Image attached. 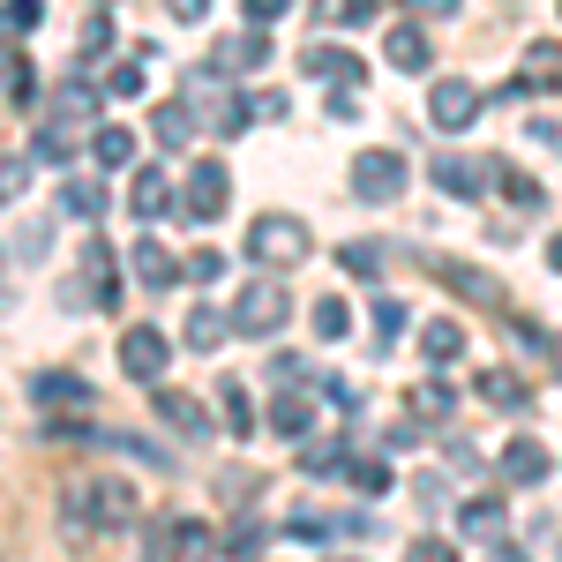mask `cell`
Here are the masks:
<instances>
[{"label": "cell", "instance_id": "obj_23", "mask_svg": "<svg viewBox=\"0 0 562 562\" xmlns=\"http://www.w3.org/2000/svg\"><path fill=\"white\" fill-rule=\"evenodd\" d=\"M158 413H166L180 435H203V428H211V420H203V397H188V390H166V383H158Z\"/></svg>", "mask_w": 562, "mask_h": 562}, {"label": "cell", "instance_id": "obj_53", "mask_svg": "<svg viewBox=\"0 0 562 562\" xmlns=\"http://www.w3.org/2000/svg\"><path fill=\"white\" fill-rule=\"evenodd\" d=\"M330 562H338V555H330ZM346 562H352V555H346Z\"/></svg>", "mask_w": 562, "mask_h": 562}, {"label": "cell", "instance_id": "obj_13", "mask_svg": "<svg viewBox=\"0 0 562 562\" xmlns=\"http://www.w3.org/2000/svg\"><path fill=\"white\" fill-rule=\"evenodd\" d=\"M83 278H90V293H98V307L113 315V307H121V270H113V248H105V240L83 248Z\"/></svg>", "mask_w": 562, "mask_h": 562}, {"label": "cell", "instance_id": "obj_40", "mask_svg": "<svg viewBox=\"0 0 562 562\" xmlns=\"http://www.w3.org/2000/svg\"><path fill=\"white\" fill-rule=\"evenodd\" d=\"M180 278H195V285H217V278H225V256H217V248H195V256L180 262Z\"/></svg>", "mask_w": 562, "mask_h": 562}, {"label": "cell", "instance_id": "obj_10", "mask_svg": "<svg viewBox=\"0 0 562 562\" xmlns=\"http://www.w3.org/2000/svg\"><path fill=\"white\" fill-rule=\"evenodd\" d=\"M301 60H307V76H323V83H330V90H360V76H368V68L352 60L346 45H307Z\"/></svg>", "mask_w": 562, "mask_h": 562}, {"label": "cell", "instance_id": "obj_20", "mask_svg": "<svg viewBox=\"0 0 562 562\" xmlns=\"http://www.w3.org/2000/svg\"><path fill=\"white\" fill-rule=\"evenodd\" d=\"M518 83L525 90H562V45H525Z\"/></svg>", "mask_w": 562, "mask_h": 562}, {"label": "cell", "instance_id": "obj_16", "mask_svg": "<svg viewBox=\"0 0 562 562\" xmlns=\"http://www.w3.org/2000/svg\"><path fill=\"white\" fill-rule=\"evenodd\" d=\"M487 188H503L518 211H540V203H548V188H540L532 173H518V166H503V158H487Z\"/></svg>", "mask_w": 562, "mask_h": 562}, {"label": "cell", "instance_id": "obj_38", "mask_svg": "<svg viewBox=\"0 0 562 562\" xmlns=\"http://www.w3.org/2000/svg\"><path fill=\"white\" fill-rule=\"evenodd\" d=\"M405 405H413V420H442V413H450V390H442V383H420Z\"/></svg>", "mask_w": 562, "mask_h": 562}, {"label": "cell", "instance_id": "obj_27", "mask_svg": "<svg viewBox=\"0 0 562 562\" xmlns=\"http://www.w3.org/2000/svg\"><path fill=\"white\" fill-rule=\"evenodd\" d=\"M420 352H428L435 368H450V360L465 352V330H458V323H428V330H420Z\"/></svg>", "mask_w": 562, "mask_h": 562}, {"label": "cell", "instance_id": "obj_28", "mask_svg": "<svg viewBox=\"0 0 562 562\" xmlns=\"http://www.w3.org/2000/svg\"><path fill=\"white\" fill-rule=\"evenodd\" d=\"M38 158L45 166H68L76 158V128L68 121H38Z\"/></svg>", "mask_w": 562, "mask_h": 562}, {"label": "cell", "instance_id": "obj_49", "mask_svg": "<svg viewBox=\"0 0 562 562\" xmlns=\"http://www.w3.org/2000/svg\"><path fill=\"white\" fill-rule=\"evenodd\" d=\"M405 8H413L420 23H442V15H458V0H405Z\"/></svg>", "mask_w": 562, "mask_h": 562}, {"label": "cell", "instance_id": "obj_11", "mask_svg": "<svg viewBox=\"0 0 562 562\" xmlns=\"http://www.w3.org/2000/svg\"><path fill=\"white\" fill-rule=\"evenodd\" d=\"M383 60L397 68V76H428V68H435L428 31H413V23H405V31H390V38H383Z\"/></svg>", "mask_w": 562, "mask_h": 562}, {"label": "cell", "instance_id": "obj_43", "mask_svg": "<svg viewBox=\"0 0 562 562\" xmlns=\"http://www.w3.org/2000/svg\"><path fill=\"white\" fill-rule=\"evenodd\" d=\"M105 90H113V98H143V68H135V60L105 68Z\"/></svg>", "mask_w": 562, "mask_h": 562}, {"label": "cell", "instance_id": "obj_8", "mask_svg": "<svg viewBox=\"0 0 562 562\" xmlns=\"http://www.w3.org/2000/svg\"><path fill=\"white\" fill-rule=\"evenodd\" d=\"M428 121H435V128H473V121H480V90L458 83V76H442V83L428 90Z\"/></svg>", "mask_w": 562, "mask_h": 562}, {"label": "cell", "instance_id": "obj_3", "mask_svg": "<svg viewBox=\"0 0 562 562\" xmlns=\"http://www.w3.org/2000/svg\"><path fill=\"white\" fill-rule=\"evenodd\" d=\"M68 518L83 525V532H90V525H98V532H128V525H135V487H128V480H113V473L90 480L83 495H76V510H68Z\"/></svg>", "mask_w": 562, "mask_h": 562}, {"label": "cell", "instance_id": "obj_46", "mask_svg": "<svg viewBox=\"0 0 562 562\" xmlns=\"http://www.w3.org/2000/svg\"><path fill=\"white\" fill-rule=\"evenodd\" d=\"M338 525L323 518V510H293V540H330Z\"/></svg>", "mask_w": 562, "mask_h": 562}, {"label": "cell", "instance_id": "obj_44", "mask_svg": "<svg viewBox=\"0 0 562 562\" xmlns=\"http://www.w3.org/2000/svg\"><path fill=\"white\" fill-rule=\"evenodd\" d=\"M405 562H458V548H450V540H435V532H420V540L405 548Z\"/></svg>", "mask_w": 562, "mask_h": 562}, {"label": "cell", "instance_id": "obj_5", "mask_svg": "<svg viewBox=\"0 0 562 562\" xmlns=\"http://www.w3.org/2000/svg\"><path fill=\"white\" fill-rule=\"evenodd\" d=\"M352 195L360 203H397L405 195V158L397 150H360L352 158Z\"/></svg>", "mask_w": 562, "mask_h": 562}, {"label": "cell", "instance_id": "obj_37", "mask_svg": "<svg viewBox=\"0 0 562 562\" xmlns=\"http://www.w3.org/2000/svg\"><path fill=\"white\" fill-rule=\"evenodd\" d=\"M217 548H225V555H233V562H248V555H256V548H262V525H256V518H240V525H233V532H225V540H217Z\"/></svg>", "mask_w": 562, "mask_h": 562}, {"label": "cell", "instance_id": "obj_34", "mask_svg": "<svg viewBox=\"0 0 562 562\" xmlns=\"http://www.w3.org/2000/svg\"><path fill=\"white\" fill-rule=\"evenodd\" d=\"M405 323H413L405 301H397V293H375V338H405Z\"/></svg>", "mask_w": 562, "mask_h": 562}, {"label": "cell", "instance_id": "obj_39", "mask_svg": "<svg viewBox=\"0 0 562 562\" xmlns=\"http://www.w3.org/2000/svg\"><path fill=\"white\" fill-rule=\"evenodd\" d=\"M338 262H346L352 278H375V270H383V248H375V240H352V248H338Z\"/></svg>", "mask_w": 562, "mask_h": 562}, {"label": "cell", "instance_id": "obj_24", "mask_svg": "<svg viewBox=\"0 0 562 562\" xmlns=\"http://www.w3.org/2000/svg\"><path fill=\"white\" fill-rule=\"evenodd\" d=\"M150 135H158L166 150H180V143H195V113H188V105H150Z\"/></svg>", "mask_w": 562, "mask_h": 562}, {"label": "cell", "instance_id": "obj_52", "mask_svg": "<svg viewBox=\"0 0 562 562\" xmlns=\"http://www.w3.org/2000/svg\"><path fill=\"white\" fill-rule=\"evenodd\" d=\"M548 262H555V270H562V233H555V240H548Z\"/></svg>", "mask_w": 562, "mask_h": 562}, {"label": "cell", "instance_id": "obj_29", "mask_svg": "<svg viewBox=\"0 0 562 562\" xmlns=\"http://www.w3.org/2000/svg\"><path fill=\"white\" fill-rule=\"evenodd\" d=\"M90 158H98V166H128V158H135V135L128 128H98V135H90Z\"/></svg>", "mask_w": 562, "mask_h": 562}, {"label": "cell", "instance_id": "obj_21", "mask_svg": "<svg viewBox=\"0 0 562 562\" xmlns=\"http://www.w3.org/2000/svg\"><path fill=\"white\" fill-rule=\"evenodd\" d=\"M105 203H113V195H105V173H98V180L76 173L68 188H60V211H68V217H105Z\"/></svg>", "mask_w": 562, "mask_h": 562}, {"label": "cell", "instance_id": "obj_19", "mask_svg": "<svg viewBox=\"0 0 562 562\" xmlns=\"http://www.w3.org/2000/svg\"><path fill=\"white\" fill-rule=\"evenodd\" d=\"M435 270H442V285H450V293H465L473 307H495V301H503V293H495V278H487V270H473V262H435Z\"/></svg>", "mask_w": 562, "mask_h": 562}, {"label": "cell", "instance_id": "obj_22", "mask_svg": "<svg viewBox=\"0 0 562 562\" xmlns=\"http://www.w3.org/2000/svg\"><path fill=\"white\" fill-rule=\"evenodd\" d=\"M480 397H487L495 413H525V405H532V390H525L510 368H487V375H480Z\"/></svg>", "mask_w": 562, "mask_h": 562}, {"label": "cell", "instance_id": "obj_25", "mask_svg": "<svg viewBox=\"0 0 562 562\" xmlns=\"http://www.w3.org/2000/svg\"><path fill=\"white\" fill-rule=\"evenodd\" d=\"M458 525H465L473 540H503V503H495V495H473V503L458 510Z\"/></svg>", "mask_w": 562, "mask_h": 562}, {"label": "cell", "instance_id": "obj_26", "mask_svg": "<svg viewBox=\"0 0 562 562\" xmlns=\"http://www.w3.org/2000/svg\"><path fill=\"white\" fill-rule=\"evenodd\" d=\"M307 420H315V405H307L301 390H285V397H270V428H278V435H307Z\"/></svg>", "mask_w": 562, "mask_h": 562}, {"label": "cell", "instance_id": "obj_48", "mask_svg": "<svg viewBox=\"0 0 562 562\" xmlns=\"http://www.w3.org/2000/svg\"><path fill=\"white\" fill-rule=\"evenodd\" d=\"M83 45H90V60H98V53L113 45V15H105V8H98V15L83 23Z\"/></svg>", "mask_w": 562, "mask_h": 562}, {"label": "cell", "instance_id": "obj_32", "mask_svg": "<svg viewBox=\"0 0 562 562\" xmlns=\"http://www.w3.org/2000/svg\"><path fill=\"white\" fill-rule=\"evenodd\" d=\"M45 23V0H8L0 8V38H23V31H38Z\"/></svg>", "mask_w": 562, "mask_h": 562}, {"label": "cell", "instance_id": "obj_7", "mask_svg": "<svg viewBox=\"0 0 562 562\" xmlns=\"http://www.w3.org/2000/svg\"><path fill=\"white\" fill-rule=\"evenodd\" d=\"M225 203H233L225 166H195V173H188V203H180V211H188V225H217V211H225Z\"/></svg>", "mask_w": 562, "mask_h": 562}, {"label": "cell", "instance_id": "obj_9", "mask_svg": "<svg viewBox=\"0 0 562 562\" xmlns=\"http://www.w3.org/2000/svg\"><path fill=\"white\" fill-rule=\"evenodd\" d=\"M435 188H442V195H458V203H473L480 188H487V158H465V150L435 158Z\"/></svg>", "mask_w": 562, "mask_h": 562}, {"label": "cell", "instance_id": "obj_45", "mask_svg": "<svg viewBox=\"0 0 562 562\" xmlns=\"http://www.w3.org/2000/svg\"><path fill=\"white\" fill-rule=\"evenodd\" d=\"M307 473H346V450L338 442H307Z\"/></svg>", "mask_w": 562, "mask_h": 562}, {"label": "cell", "instance_id": "obj_4", "mask_svg": "<svg viewBox=\"0 0 562 562\" xmlns=\"http://www.w3.org/2000/svg\"><path fill=\"white\" fill-rule=\"evenodd\" d=\"M211 548H217L211 525H195V518H166V525H150V540H143V562H203Z\"/></svg>", "mask_w": 562, "mask_h": 562}, {"label": "cell", "instance_id": "obj_12", "mask_svg": "<svg viewBox=\"0 0 562 562\" xmlns=\"http://www.w3.org/2000/svg\"><path fill=\"white\" fill-rule=\"evenodd\" d=\"M31 405H45V413H76V405H90V383L68 375V368H53V375L31 383Z\"/></svg>", "mask_w": 562, "mask_h": 562}, {"label": "cell", "instance_id": "obj_2", "mask_svg": "<svg viewBox=\"0 0 562 562\" xmlns=\"http://www.w3.org/2000/svg\"><path fill=\"white\" fill-rule=\"evenodd\" d=\"M307 225L301 217H285V211H270V217H256L248 225V256L262 262V270H293V262H307Z\"/></svg>", "mask_w": 562, "mask_h": 562}, {"label": "cell", "instance_id": "obj_1", "mask_svg": "<svg viewBox=\"0 0 562 562\" xmlns=\"http://www.w3.org/2000/svg\"><path fill=\"white\" fill-rule=\"evenodd\" d=\"M285 315H293V293H285L278 278H256V285H240V301H233V315H225V330H240V338H278Z\"/></svg>", "mask_w": 562, "mask_h": 562}, {"label": "cell", "instance_id": "obj_33", "mask_svg": "<svg viewBox=\"0 0 562 562\" xmlns=\"http://www.w3.org/2000/svg\"><path fill=\"white\" fill-rule=\"evenodd\" d=\"M217 405H225V428H233V435H256V413H248V390H240V383L217 390Z\"/></svg>", "mask_w": 562, "mask_h": 562}, {"label": "cell", "instance_id": "obj_47", "mask_svg": "<svg viewBox=\"0 0 562 562\" xmlns=\"http://www.w3.org/2000/svg\"><path fill=\"white\" fill-rule=\"evenodd\" d=\"M240 8H248V31H270V23H278L293 0H240Z\"/></svg>", "mask_w": 562, "mask_h": 562}, {"label": "cell", "instance_id": "obj_14", "mask_svg": "<svg viewBox=\"0 0 562 562\" xmlns=\"http://www.w3.org/2000/svg\"><path fill=\"white\" fill-rule=\"evenodd\" d=\"M262 60H270V38H262V31H240V38H225L217 45V76H248V68H262Z\"/></svg>", "mask_w": 562, "mask_h": 562}, {"label": "cell", "instance_id": "obj_30", "mask_svg": "<svg viewBox=\"0 0 562 562\" xmlns=\"http://www.w3.org/2000/svg\"><path fill=\"white\" fill-rule=\"evenodd\" d=\"M346 330H352V307L338 301V293H330V301H315V338H323V346H338Z\"/></svg>", "mask_w": 562, "mask_h": 562}, {"label": "cell", "instance_id": "obj_50", "mask_svg": "<svg viewBox=\"0 0 562 562\" xmlns=\"http://www.w3.org/2000/svg\"><path fill=\"white\" fill-rule=\"evenodd\" d=\"M166 15H173V23H203V15H211V0H166Z\"/></svg>", "mask_w": 562, "mask_h": 562}, {"label": "cell", "instance_id": "obj_18", "mask_svg": "<svg viewBox=\"0 0 562 562\" xmlns=\"http://www.w3.org/2000/svg\"><path fill=\"white\" fill-rule=\"evenodd\" d=\"M503 480H518V487H540V480H548V450H540L532 435H518V442L503 450Z\"/></svg>", "mask_w": 562, "mask_h": 562}, {"label": "cell", "instance_id": "obj_36", "mask_svg": "<svg viewBox=\"0 0 562 562\" xmlns=\"http://www.w3.org/2000/svg\"><path fill=\"white\" fill-rule=\"evenodd\" d=\"M346 480L360 487V495H383V487H390V465H375V458H346Z\"/></svg>", "mask_w": 562, "mask_h": 562}, {"label": "cell", "instance_id": "obj_35", "mask_svg": "<svg viewBox=\"0 0 562 562\" xmlns=\"http://www.w3.org/2000/svg\"><path fill=\"white\" fill-rule=\"evenodd\" d=\"M323 15H330V23H375V15H383V0H323Z\"/></svg>", "mask_w": 562, "mask_h": 562}, {"label": "cell", "instance_id": "obj_42", "mask_svg": "<svg viewBox=\"0 0 562 562\" xmlns=\"http://www.w3.org/2000/svg\"><path fill=\"white\" fill-rule=\"evenodd\" d=\"M240 113H248V121H278V113H285V90H248Z\"/></svg>", "mask_w": 562, "mask_h": 562}, {"label": "cell", "instance_id": "obj_31", "mask_svg": "<svg viewBox=\"0 0 562 562\" xmlns=\"http://www.w3.org/2000/svg\"><path fill=\"white\" fill-rule=\"evenodd\" d=\"M180 338H188V346H195V352H217V338H225V315H217V307H195Z\"/></svg>", "mask_w": 562, "mask_h": 562}, {"label": "cell", "instance_id": "obj_15", "mask_svg": "<svg viewBox=\"0 0 562 562\" xmlns=\"http://www.w3.org/2000/svg\"><path fill=\"white\" fill-rule=\"evenodd\" d=\"M135 278H143L150 293H166V285H180V262L166 256V248H158V233H143V240H135Z\"/></svg>", "mask_w": 562, "mask_h": 562}, {"label": "cell", "instance_id": "obj_6", "mask_svg": "<svg viewBox=\"0 0 562 562\" xmlns=\"http://www.w3.org/2000/svg\"><path fill=\"white\" fill-rule=\"evenodd\" d=\"M166 360H173V338H166V330H158V323H135L128 338H121V368H128L135 383H166Z\"/></svg>", "mask_w": 562, "mask_h": 562}, {"label": "cell", "instance_id": "obj_17", "mask_svg": "<svg viewBox=\"0 0 562 562\" xmlns=\"http://www.w3.org/2000/svg\"><path fill=\"white\" fill-rule=\"evenodd\" d=\"M128 211L143 217V225L173 211V188H166V173H158V166H143V173H135V188H128Z\"/></svg>", "mask_w": 562, "mask_h": 562}, {"label": "cell", "instance_id": "obj_51", "mask_svg": "<svg viewBox=\"0 0 562 562\" xmlns=\"http://www.w3.org/2000/svg\"><path fill=\"white\" fill-rule=\"evenodd\" d=\"M487 562H525L518 548H503V540H495V548H487Z\"/></svg>", "mask_w": 562, "mask_h": 562}, {"label": "cell", "instance_id": "obj_41", "mask_svg": "<svg viewBox=\"0 0 562 562\" xmlns=\"http://www.w3.org/2000/svg\"><path fill=\"white\" fill-rule=\"evenodd\" d=\"M31 173H38L31 158H0V203H15V195L31 188Z\"/></svg>", "mask_w": 562, "mask_h": 562}]
</instances>
